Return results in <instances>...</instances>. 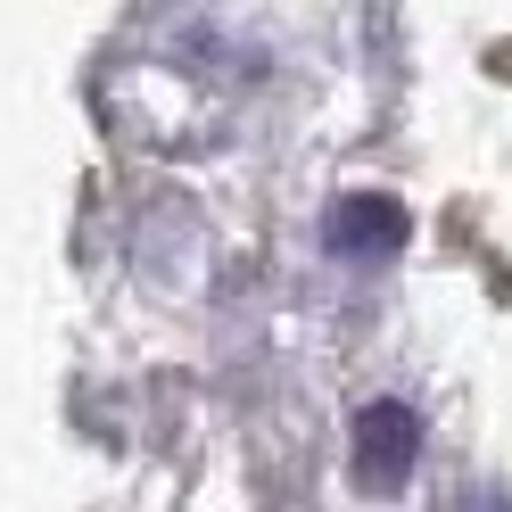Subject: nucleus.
Instances as JSON below:
<instances>
[{
	"instance_id": "obj_2",
	"label": "nucleus",
	"mask_w": 512,
	"mask_h": 512,
	"mask_svg": "<svg viewBox=\"0 0 512 512\" xmlns=\"http://www.w3.org/2000/svg\"><path fill=\"white\" fill-rule=\"evenodd\" d=\"M331 248H339V256H389V248H405V207L380 199V190L339 199V207H331Z\"/></svg>"
},
{
	"instance_id": "obj_1",
	"label": "nucleus",
	"mask_w": 512,
	"mask_h": 512,
	"mask_svg": "<svg viewBox=\"0 0 512 512\" xmlns=\"http://www.w3.org/2000/svg\"><path fill=\"white\" fill-rule=\"evenodd\" d=\"M413 455H422V422H413V405L380 397L364 422H356V463H364V479H372V488H397V479L413 471Z\"/></svg>"
}]
</instances>
